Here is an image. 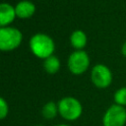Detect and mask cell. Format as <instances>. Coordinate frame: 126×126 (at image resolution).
<instances>
[{"label": "cell", "mask_w": 126, "mask_h": 126, "mask_svg": "<svg viewBox=\"0 0 126 126\" xmlns=\"http://www.w3.org/2000/svg\"><path fill=\"white\" fill-rule=\"evenodd\" d=\"M58 112L60 116L67 121L77 120L83 112L81 102L72 96H66L58 102Z\"/></svg>", "instance_id": "cell-1"}, {"label": "cell", "mask_w": 126, "mask_h": 126, "mask_svg": "<svg viewBox=\"0 0 126 126\" xmlns=\"http://www.w3.org/2000/svg\"><path fill=\"white\" fill-rule=\"evenodd\" d=\"M30 45L32 51L40 58H47L51 56V53L54 50L53 40L43 33L34 34L30 40Z\"/></svg>", "instance_id": "cell-2"}, {"label": "cell", "mask_w": 126, "mask_h": 126, "mask_svg": "<svg viewBox=\"0 0 126 126\" xmlns=\"http://www.w3.org/2000/svg\"><path fill=\"white\" fill-rule=\"evenodd\" d=\"M125 123L126 109L116 103L108 107L102 117L103 126H124Z\"/></svg>", "instance_id": "cell-3"}, {"label": "cell", "mask_w": 126, "mask_h": 126, "mask_svg": "<svg viewBox=\"0 0 126 126\" xmlns=\"http://www.w3.org/2000/svg\"><path fill=\"white\" fill-rule=\"evenodd\" d=\"M22 40V33L15 28L0 29V48L2 50H11L17 47Z\"/></svg>", "instance_id": "cell-4"}, {"label": "cell", "mask_w": 126, "mask_h": 126, "mask_svg": "<svg viewBox=\"0 0 126 126\" xmlns=\"http://www.w3.org/2000/svg\"><path fill=\"white\" fill-rule=\"evenodd\" d=\"M89 56L83 50L73 52L68 59L69 69L74 74H82L83 72H85L89 66Z\"/></svg>", "instance_id": "cell-5"}, {"label": "cell", "mask_w": 126, "mask_h": 126, "mask_svg": "<svg viewBox=\"0 0 126 126\" xmlns=\"http://www.w3.org/2000/svg\"><path fill=\"white\" fill-rule=\"evenodd\" d=\"M111 80H112L111 72L106 66L102 64H97L93 68L92 81L96 87L106 88L107 86L110 85Z\"/></svg>", "instance_id": "cell-6"}, {"label": "cell", "mask_w": 126, "mask_h": 126, "mask_svg": "<svg viewBox=\"0 0 126 126\" xmlns=\"http://www.w3.org/2000/svg\"><path fill=\"white\" fill-rule=\"evenodd\" d=\"M16 10L7 3H2L0 5V25L3 28L15 18Z\"/></svg>", "instance_id": "cell-7"}, {"label": "cell", "mask_w": 126, "mask_h": 126, "mask_svg": "<svg viewBox=\"0 0 126 126\" xmlns=\"http://www.w3.org/2000/svg\"><path fill=\"white\" fill-rule=\"evenodd\" d=\"M16 15L20 18H28L34 12V5L30 1H22L16 6Z\"/></svg>", "instance_id": "cell-8"}, {"label": "cell", "mask_w": 126, "mask_h": 126, "mask_svg": "<svg viewBox=\"0 0 126 126\" xmlns=\"http://www.w3.org/2000/svg\"><path fill=\"white\" fill-rule=\"evenodd\" d=\"M57 113H59V112H58V104H56V103L53 102V101H48V102H46V103L43 105L42 109H41V114H42V116H43L45 119H48V120L55 118V116L57 115Z\"/></svg>", "instance_id": "cell-9"}, {"label": "cell", "mask_w": 126, "mask_h": 126, "mask_svg": "<svg viewBox=\"0 0 126 126\" xmlns=\"http://www.w3.org/2000/svg\"><path fill=\"white\" fill-rule=\"evenodd\" d=\"M70 39H71L72 45L74 47H76V48H82V47H84L85 44H86V42H87V36H86V34L82 31H80V30L73 32V33L71 34Z\"/></svg>", "instance_id": "cell-10"}, {"label": "cell", "mask_w": 126, "mask_h": 126, "mask_svg": "<svg viewBox=\"0 0 126 126\" xmlns=\"http://www.w3.org/2000/svg\"><path fill=\"white\" fill-rule=\"evenodd\" d=\"M43 66H44V69L48 73L53 74V73H56L58 71V69L60 67V62H59L57 57L51 55V56H49L45 59Z\"/></svg>", "instance_id": "cell-11"}, {"label": "cell", "mask_w": 126, "mask_h": 126, "mask_svg": "<svg viewBox=\"0 0 126 126\" xmlns=\"http://www.w3.org/2000/svg\"><path fill=\"white\" fill-rule=\"evenodd\" d=\"M114 101L118 105H121V106L126 105V87H123L115 92Z\"/></svg>", "instance_id": "cell-12"}, {"label": "cell", "mask_w": 126, "mask_h": 126, "mask_svg": "<svg viewBox=\"0 0 126 126\" xmlns=\"http://www.w3.org/2000/svg\"><path fill=\"white\" fill-rule=\"evenodd\" d=\"M8 111H9L8 103L5 101L3 97H1L0 98V118L4 119L8 115Z\"/></svg>", "instance_id": "cell-13"}, {"label": "cell", "mask_w": 126, "mask_h": 126, "mask_svg": "<svg viewBox=\"0 0 126 126\" xmlns=\"http://www.w3.org/2000/svg\"><path fill=\"white\" fill-rule=\"evenodd\" d=\"M122 53L124 54V55H126V42L123 44V46H122Z\"/></svg>", "instance_id": "cell-14"}, {"label": "cell", "mask_w": 126, "mask_h": 126, "mask_svg": "<svg viewBox=\"0 0 126 126\" xmlns=\"http://www.w3.org/2000/svg\"><path fill=\"white\" fill-rule=\"evenodd\" d=\"M55 126H69L67 124H58V125H55Z\"/></svg>", "instance_id": "cell-15"}, {"label": "cell", "mask_w": 126, "mask_h": 126, "mask_svg": "<svg viewBox=\"0 0 126 126\" xmlns=\"http://www.w3.org/2000/svg\"><path fill=\"white\" fill-rule=\"evenodd\" d=\"M35 126H43V125H35Z\"/></svg>", "instance_id": "cell-16"}]
</instances>
